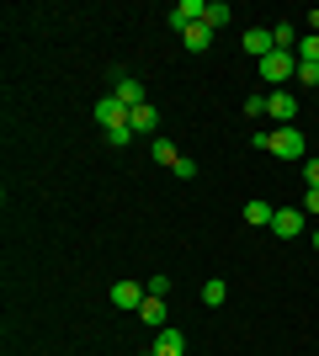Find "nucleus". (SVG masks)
<instances>
[{"label": "nucleus", "mask_w": 319, "mask_h": 356, "mask_svg": "<svg viewBox=\"0 0 319 356\" xmlns=\"http://www.w3.org/2000/svg\"><path fill=\"white\" fill-rule=\"evenodd\" d=\"M250 144H256V149H272L277 160H309V138H304L298 122H293V128H261Z\"/></svg>", "instance_id": "1"}, {"label": "nucleus", "mask_w": 319, "mask_h": 356, "mask_svg": "<svg viewBox=\"0 0 319 356\" xmlns=\"http://www.w3.org/2000/svg\"><path fill=\"white\" fill-rule=\"evenodd\" d=\"M293 74H298V54H288V48H277V54H266V59H261V80H266L272 90H282Z\"/></svg>", "instance_id": "2"}, {"label": "nucleus", "mask_w": 319, "mask_h": 356, "mask_svg": "<svg viewBox=\"0 0 319 356\" xmlns=\"http://www.w3.org/2000/svg\"><path fill=\"white\" fill-rule=\"evenodd\" d=\"M266 118H272L277 128H293V122H298V96H293V90H266Z\"/></svg>", "instance_id": "3"}, {"label": "nucleus", "mask_w": 319, "mask_h": 356, "mask_svg": "<svg viewBox=\"0 0 319 356\" xmlns=\"http://www.w3.org/2000/svg\"><path fill=\"white\" fill-rule=\"evenodd\" d=\"M304 229H314L304 208H277V218H272V234H277V239H298Z\"/></svg>", "instance_id": "4"}, {"label": "nucleus", "mask_w": 319, "mask_h": 356, "mask_svg": "<svg viewBox=\"0 0 319 356\" xmlns=\"http://www.w3.org/2000/svg\"><path fill=\"white\" fill-rule=\"evenodd\" d=\"M144 298H149V287H144V282H128V277H122V282H112V303H117V309L138 314V309H144Z\"/></svg>", "instance_id": "5"}, {"label": "nucleus", "mask_w": 319, "mask_h": 356, "mask_svg": "<svg viewBox=\"0 0 319 356\" xmlns=\"http://www.w3.org/2000/svg\"><path fill=\"white\" fill-rule=\"evenodd\" d=\"M240 43H245V54H250V59H266V54H277V38H272V32H266V27H250V32H245V38H240Z\"/></svg>", "instance_id": "6"}, {"label": "nucleus", "mask_w": 319, "mask_h": 356, "mask_svg": "<svg viewBox=\"0 0 319 356\" xmlns=\"http://www.w3.org/2000/svg\"><path fill=\"white\" fill-rule=\"evenodd\" d=\"M128 128H133L138 138H154V134H160V112H154L149 102H144V106H133V112H128Z\"/></svg>", "instance_id": "7"}, {"label": "nucleus", "mask_w": 319, "mask_h": 356, "mask_svg": "<svg viewBox=\"0 0 319 356\" xmlns=\"http://www.w3.org/2000/svg\"><path fill=\"white\" fill-rule=\"evenodd\" d=\"M128 112H133V106H122L117 96L96 102V122H101V128H122V122H128Z\"/></svg>", "instance_id": "8"}, {"label": "nucleus", "mask_w": 319, "mask_h": 356, "mask_svg": "<svg viewBox=\"0 0 319 356\" xmlns=\"http://www.w3.org/2000/svg\"><path fill=\"white\" fill-rule=\"evenodd\" d=\"M112 96H117L122 106H144V86H138L133 74H122V70H117V80H112Z\"/></svg>", "instance_id": "9"}, {"label": "nucleus", "mask_w": 319, "mask_h": 356, "mask_svg": "<svg viewBox=\"0 0 319 356\" xmlns=\"http://www.w3.org/2000/svg\"><path fill=\"white\" fill-rule=\"evenodd\" d=\"M186 351V335H181V330H160V335H154V356H181Z\"/></svg>", "instance_id": "10"}, {"label": "nucleus", "mask_w": 319, "mask_h": 356, "mask_svg": "<svg viewBox=\"0 0 319 356\" xmlns=\"http://www.w3.org/2000/svg\"><path fill=\"white\" fill-rule=\"evenodd\" d=\"M138 319H144L149 330H165V319H170L165 298H144V309H138Z\"/></svg>", "instance_id": "11"}, {"label": "nucleus", "mask_w": 319, "mask_h": 356, "mask_svg": "<svg viewBox=\"0 0 319 356\" xmlns=\"http://www.w3.org/2000/svg\"><path fill=\"white\" fill-rule=\"evenodd\" d=\"M272 218H277L272 202H261V197H256V202H245V223H256V229H272Z\"/></svg>", "instance_id": "12"}, {"label": "nucleus", "mask_w": 319, "mask_h": 356, "mask_svg": "<svg viewBox=\"0 0 319 356\" xmlns=\"http://www.w3.org/2000/svg\"><path fill=\"white\" fill-rule=\"evenodd\" d=\"M149 154H154L160 165H165V170H176V160H181V149L170 144V138H149Z\"/></svg>", "instance_id": "13"}, {"label": "nucleus", "mask_w": 319, "mask_h": 356, "mask_svg": "<svg viewBox=\"0 0 319 356\" xmlns=\"http://www.w3.org/2000/svg\"><path fill=\"white\" fill-rule=\"evenodd\" d=\"M229 16H234V11H229L224 0H208V11H202V27L218 32V27H229Z\"/></svg>", "instance_id": "14"}, {"label": "nucleus", "mask_w": 319, "mask_h": 356, "mask_svg": "<svg viewBox=\"0 0 319 356\" xmlns=\"http://www.w3.org/2000/svg\"><path fill=\"white\" fill-rule=\"evenodd\" d=\"M181 43L192 48V54H208V48H213V32L197 22V27H186V32H181Z\"/></svg>", "instance_id": "15"}, {"label": "nucleus", "mask_w": 319, "mask_h": 356, "mask_svg": "<svg viewBox=\"0 0 319 356\" xmlns=\"http://www.w3.org/2000/svg\"><path fill=\"white\" fill-rule=\"evenodd\" d=\"M272 38H277V48L298 54V27H293V22H277V27H272Z\"/></svg>", "instance_id": "16"}, {"label": "nucleus", "mask_w": 319, "mask_h": 356, "mask_svg": "<svg viewBox=\"0 0 319 356\" xmlns=\"http://www.w3.org/2000/svg\"><path fill=\"white\" fill-rule=\"evenodd\" d=\"M298 59H304V64H319V32H304V38H298Z\"/></svg>", "instance_id": "17"}, {"label": "nucleus", "mask_w": 319, "mask_h": 356, "mask_svg": "<svg viewBox=\"0 0 319 356\" xmlns=\"http://www.w3.org/2000/svg\"><path fill=\"white\" fill-rule=\"evenodd\" d=\"M224 298H229V287L218 282V277H213V282H202V303H208V309H218Z\"/></svg>", "instance_id": "18"}, {"label": "nucleus", "mask_w": 319, "mask_h": 356, "mask_svg": "<svg viewBox=\"0 0 319 356\" xmlns=\"http://www.w3.org/2000/svg\"><path fill=\"white\" fill-rule=\"evenodd\" d=\"M293 80H298V86H319V64H304V59H298V74H293Z\"/></svg>", "instance_id": "19"}, {"label": "nucleus", "mask_w": 319, "mask_h": 356, "mask_svg": "<svg viewBox=\"0 0 319 356\" xmlns=\"http://www.w3.org/2000/svg\"><path fill=\"white\" fill-rule=\"evenodd\" d=\"M298 208H304V213H309V223H314V218H319V186H309V192H304V202H298Z\"/></svg>", "instance_id": "20"}, {"label": "nucleus", "mask_w": 319, "mask_h": 356, "mask_svg": "<svg viewBox=\"0 0 319 356\" xmlns=\"http://www.w3.org/2000/svg\"><path fill=\"white\" fill-rule=\"evenodd\" d=\"M133 128H128V122H122V128H106V144H133Z\"/></svg>", "instance_id": "21"}, {"label": "nucleus", "mask_w": 319, "mask_h": 356, "mask_svg": "<svg viewBox=\"0 0 319 356\" xmlns=\"http://www.w3.org/2000/svg\"><path fill=\"white\" fill-rule=\"evenodd\" d=\"M245 118H266V90H261V96H250V102H245Z\"/></svg>", "instance_id": "22"}, {"label": "nucleus", "mask_w": 319, "mask_h": 356, "mask_svg": "<svg viewBox=\"0 0 319 356\" xmlns=\"http://www.w3.org/2000/svg\"><path fill=\"white\" fill-rule=\"evenodd\" d=\"M304 186H319V154H309V160H304Z\"/></svg>", "instance_id": "23"}, {"label": "nucleus", "mask_w": 319, "mask_h": 356, "mask_svg": "<svg viewBox=\"0 0 319 356\" xmlns=\"http://www.w3.org/2000/svg\"><path fill=\"white\" fill-rule=\"evenodd\" d=\"M144 287H149V298H165V293H170V277H149Z\"/></svg>", "instance_id": "24"}, {"label": "nucleus", "mask_w": 319, "mask_h": 356, "mask_svg": "<svg viewBox=\"0 0 319 356\" xmlns=\"http://www.w3.org/2000/svg\"><path fill=\"white\" fill-rule=\"evenodd\" d=\"M176 176L192 181V176H197V160H186V154H181V160H176Z\"/></svg>", "instance_id": "25"}, {"label": "nucleus", "mask_w": 319, "mask_h": 356, "mask_svg": "<svg viewBox=\"0 0 319 356\" xmlns=\"http://www.w3.org/2000/svg\"><path fill=\"white\" fill-rule=\"evenodd\" d=\"M309 32H319V11H309Z\"/></svg>", "instance_id": "26"}, {"label": "nucleus", "mask_w": 319, "mask_h": 356, "mask_svg": "<svg viewBox=\"0 0 319 356\" xmlns=\"http://www.w3.org/2000/svg\"><path fill=\"white\" fill-rule=\"evenodd\" d=\"M314 250H319V223H314Z\"/></svg>", "instance_id": "27"}, {"label": "nucleus", "mask_w": 319, "mask_h": 356, "mask_svg": "<svg viewBox=\"0 0 319 356\" xmlns=\"http://www.w3.org/2000/svg\"><path fill=\"white\" fill-rule=\"evenodd\" d=\"M144 356H154V351H144Z\"/></svg>", "instance_id": "28"}]
</instances>
